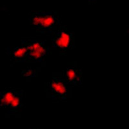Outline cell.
Wrapping results in <instances>:
<instances>
[{
  "mask_svg": "<svg viewBox=\"0 0 129 129\" xmlns=\"http://www.w3.org/2000/svg\"><path fill=\"white\" fill-rule=\"evenodd\" d=\"M30 25L40 33H53L60 26L61 19L58 11L39 10L31 14Z\"/></svg>",
  "mask_w": 129,
  "mask_h": 129,
  "instance_id": "1",
  "label": "cell"
},
{
  "mask_svg": "<svg viewBox=\"0 0 129 129\" xmlns=\"http://www.w3.org/2000/svg\"><path fill=\"white\" fill-rule=\"evenodd\" d=\"M51 41L52 49L65 55L76 47V34L66 26H60L52 33Z\"/></svg>",
  "mask_w": 129,
  "mask_h": 129,
  "instance_id": "2",
  "label": "cell"
},
{
  "mask_svg": "<svg viewBox=\"0 0 129 129\" xmlns=\"http://www.w3.org/2000/svg\"><path fill=\"white\" fill-rule=\"evenodd\" d=\"M21 45L27 49V63H43L50 54V47L46 40L28 39L21 40Z\"/></svg>",
  "mask_w": 129,
  "mask_h": 129,
  "instance_id": "3",
  "label": "cell"
},
{
  "mask_svg": "<svg viewBox=\"0 0 129 129\" xmlns=\"http://www.w3.org/2000/svg\"><path fill=\"white\" fill-rule=\"evenodd\" d=\"M23 90L7 88L0 93V107L16 111L23 106Z\"/></svg>",
  "mask_w": 129,
  "mask_h": 129,
  "instance_id": "4",
  "label": "cell"
},
{
  "mask_svg": "<svg viewBox=\"0 0 129 129\" xmlns=\"http://www.w3.org/2000/svg\"><path fill=\"white\" fill-rule=\"evenodd\" d=\"M45 92L56 101H64L69 97V86L62 76H53L45 86Z\"/></svg>",
  "mask_w": 129,
  "mask_h": 129,
  "instance_id": "5",
  "label": "cell"
},
{
  "mask_svg": "<svg viewBox=\"0 0 129 129\" xmlns=\"http://www.w3.org/2000/svg\"><path fill=\"white\" fill-rule=\"evenodd\" d=\"M63 78L68 86L79 87L83 81L82 68L70 66L64 70Z\"/></svg>",
  "mask_w": 129,
  "mask_h": 129,
  "instance_id": "6",
  "label": "cell"
},
{
  "mask_svg": "<svg viewBox=\"0 0 129 129\" xmlns=\"http://www.w3.org/2000/svg\"><path fill=\"white\" fill-rule=\"evenodd\" d=\"M7 54L10 57L13 63H26L27 49L24 45L12 46L6 48Z\"/></svg>",
  "mask_w": 129,
  "mask_h": 129,
  "instance_id": "7",
  "label": "cell"
},
{
  "mask_svg": "<svg viewBox=\"0 0 129 129\" xmlns=\"http://www.w3.org/2000/svg\"><path fill=\"white\" fill-rule=\"evenodd\" d=\"M40 69L38 67H27L22 68L21 71V76L25 78H32V77L38 76Z\"/></svg>",
  "mask_w": 129,
  "mask_h": 129,
  "instance_id": "8",
  "label": "cell"
},
{
  "mask_svg": "<svg viewBox=\"0 0 129 129\" xmlns=\"http://www.w3.org/2000/svg\"><path fill=\"white\" fill-rule=\"evenodd\" d=\"M90 1H92V0H90ZM94 1H95V0H94Z\"/></svg>",
  "mask_w": 129,
  "mask_h": 129,
  "instance_id": "9",
  "label": "cell"
}]
</instances>
